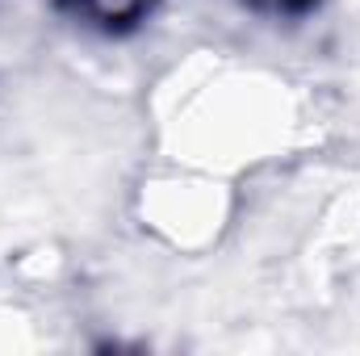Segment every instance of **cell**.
I'll return each instance as SVG.
<instances>
[{
	"label": "cell",
	"mask_w": 360,
	"mask_h": 356,
	"mask_svg": "<svg viewBox=\"0 0 360 356\" xmlns=\"http://www.w3.org/2000/svg\"><path fill=\"white\" fill-rule=\"evenodd\" d=\"M68 4L96 25H130L143 13H151L155 0H68Z\"/></svg>",
	"instance_id": "1"
},
{
	"label": "cell",
	"mask_w": 360,
	"mask_h": 356,
	"mask_svg": "<svg viewBox=\"0 0 360 356\" xmlns=\"http://www.w3.org/2000/svg\"><path fill=\"white\" fill-rule=\"evenodd\" d=\"M243 4H252V8H260V13H302L310 0H243Z\"/></svg>",
	"instance_id": "2"
}]
</instances>
